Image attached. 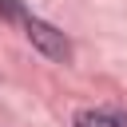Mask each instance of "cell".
<instances>
[{
	"label": "cell",
	"mask_w": 127,
	"mask_h": 127,
	"mask_svg": "<svg viewBox=\"0 0 127 127\" xmlns=\"http://www.w3.org/2000/svg\"><path fill=\"white\" fill-rule=\"evenodd\" d=\"M0 16H4V20H24V8H20L16 0H0Z\"/></svg>",
	"instance_id": "cell-3"
},
{
	"label": "cell",
	"mask_w": 127,
	"mask_h": 127,
	"mask_svg": "<svg viewBox=\"0 0 127 127\" xmlns=\"http://www.w3.org/2000/svg\"><path fill=\"white\" fill-rule=\"evenodd\" d=\"M75 127H127V119H119L111 111H79Z\"/></svg>",
	"instance_id": "cell-2"
},
{
	"label": "cell",
	"mask_w": 127,
	"mask_h": 127,
	"mask_svg": "<svg viewBox=\"0 0 127 127\" xmlns=\"http://www.w3.org/2000/svg\"><path fill=\"white\" fill-rule=\"evenodd\" d=\"M24 32H28V40H32L44 56H52V60H67V56H71L64 32H56L52 24H44V20H36V16H24Z\"/></svg>",
	"instance_id": "cell-1"
}]
</instances>
